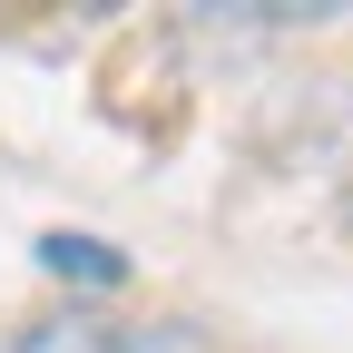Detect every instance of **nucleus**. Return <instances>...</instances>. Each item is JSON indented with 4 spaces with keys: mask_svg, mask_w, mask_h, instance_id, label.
<instances>
[{
    "mask_svg": "<svg viewBox=\"0 0 353 353\" xmlns=\"http://www.w3.org/2000/svg\"><path fill=\"white\" fill-rule=\"evenodd\" d=\"M206 334L187 324V314H167V324H99V314H50V324H30V334H10V353H196Z\"/></svg>",
    "mask_w": 353,
    "mask_h": 353,
    "instance_id": "1",
    "label": "nucleus"
},
{
    "mask_svg": "<svg viewBox=\"0 0 353 353\" xmlns=\"http://www.w3.org/2000/svg\"><path fill=\"white\" fill-rule=\"evenodd\" d=\"M30 255H39L50 285H79V294H118V285H128V255H118L108 236H88V226H39Z\"/></svg>",
    "mask_w": 353,
    "mask_h": 353,
    "instance_id": "2",
    "label": "nucleus"
}]
</instances>
